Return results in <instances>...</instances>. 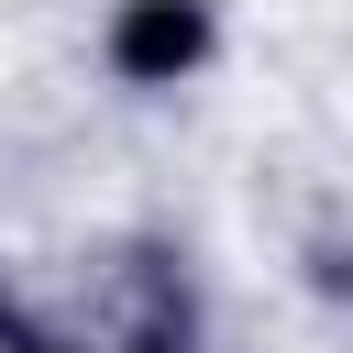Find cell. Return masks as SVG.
<instances>
[{"label":"cell","instance_id":"obj_1","mask_svg":"<svg viewBox=\"0 0 353 353\" xmlns=\"http://www.w3.org/2000/svg\"><path fill=\"white\" fill-rule=\"evenodd\" d=\"M199 44H210L199 0H132V11H121V33H110L121 77H176V66H199Z\"/></svg>","mask_w":353,"mask_h":353}]
</instances>
